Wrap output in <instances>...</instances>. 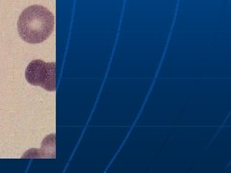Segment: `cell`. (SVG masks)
Masks as SVG:
<instances>
[{"label": "cell", "instance_id": "1", "mask_svg": "<svg viewBox=\"0 0 231 173\" xmlns=\"http://www.w3.org/2000/svg\"><path fill=\"white\" fill-rule=\"evenodd\" d=\"M54 27V15L40 5H33L23 10L18 21L20 38L28 43L44 42L53 32Z\"/></svg>", "mask_w": 231, "mask_h": 173}, {"label": "cell", "instance_id": "2", "mask_svg": "<svg viewBox=\"0 0 231 173\" xmlns=\"http://www.w3.org/2000/svg\"><path fill=\"white\" fill-rule=\"evenodd\" d=\"M27 82L33 86H40L48 92L56 90V64L45 63L43 60H34L25 70Z\"/></svg>", "mask_w": 231, "mask_h": 173}]
</instances>
